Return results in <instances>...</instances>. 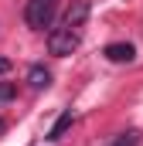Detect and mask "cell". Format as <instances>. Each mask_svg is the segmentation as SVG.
I'll return each instance as SVG.
<instances>
[{
	"mask_svg": "<svg viewBox=\"0 0 143 146\" xmlns=\"http://www.w3.org/2000/svg\"><path fill=\"white\" fill-rule=\"evenodd\" d=\"M58 14V0H27L24 3V24L34 27V31H44Z\"/></svg>",
	"mask_w": 143,
	"mask_h": 146,
	"instance_id": "cell-1",
	"label": "cell"
},
{
	"mask_svg": "<svg viewBox=\"0 0 143 146\" xmlns=\"http://www.w3.org/2000/svg\"><path fill=\"white\" fill-rule=\"evenodd\" d=\"M78 44H82V34H78L75 27H55V31L48 34V51H51L55 58H68V54H75Z\"/></svg>",
	"mask_w": 143,
	"mask_h": 146,
	"instance_id": "cell-2",
	"label": "cell"
},
{
	"mask_svg": "<svg viewBox=\"0 0 143 146\" xmlns=\"http://www.w3.org/2000/svg\"><path fill=\"white\" fill-rule=\"evenodd\" d=\"M102 54H106L109 61H116V65H130L133 58H136V48L130 44V41H112L102 48Z\"/></svg>",
	"mask_w": 143,
	"mask_h": 146,
	"instance_id": "cell-3",
	"label": "cell"
},
{
	"mask_svg": "<svg viewBox=\"0 0 143 146\" xmlns=\"http://www.w3.org/2000/svg\"><path fill=\"white\" fill-rule=\"evenodd\" d=\"M89 10H92V3H89V0H75L68 10H65V27H75V31H78V27L85 24Z\"/></svg>",
	"mask_w": 143,
	"mask_h": 146,
	"instance_id": "cell-4",
	"label": "cell"
},
{
	"mask_svg": "<svg viewBox=\"0 0 143 146\" xmlns=\"http://www.w3.org/2000/svg\"><path fill=\"white\" fill-rule=\"evenodd\" d=\"M27 85H31L34 92L48 88V85H51V72H48L44 65H31V68H27Z\"/></svg>",
	"mask_w": 143,
	"mask_h": 146,
	"instance_id": "cell-5",
	"label": "cell"
},
{
	"mask_svg": "<svg viewBox=\"0 0 143 146\" xmlns=\"http://www.w3.org/2000/svg\"><path fill=\"white\" fill-rule=\"evenodd\" d=\"M72 122H75V112H72V109H65L58 119H55V126L48 129V139H51V143H55V139H61V136L72 129Z\"/></svg>",
	"mask_w": 143,
	"mask_h": 146,
	"instance_id": "cell-6",
	"label": "cell"
},
{
	"mask_svg": "<svg viewBox=\"0 0 143 146\" xmlns=\"http://www.w3.org/2000/svg\"><path fill=\"white\" fill-rule=\"evenodd\" d=\"M106 146H140V129H123V133H116Z\"/></svg>",
	"mask_w": 143,
	"mask_h": 146,
	"instance_id": "cell-7",
	"label": "cell"
},
{
	"mask_svg": "<svg viewBox=\"0 0 143 146\" xmlns=\"http://www.w3.org/2000/svg\"><path fill=\"white\" fill-rule=\"evenodd\" d=\"M14 95H17V85L14 82H0V102H10Z\"/></svg>",
	"mask_w": 143,
	"mask_h": 146,
	"instance_id": "cell-8",
	"label": "cell"
},
{
	"mask_svg": "<svg viewBox=\"0 0 143 146\" xmlns=\"http://www.w3.org/2000/svg\"><path fill=\"white\" fill-rule=\"evenodd\" d=\"M3 72H10V58H3V54H0V75Z\"/></svg>",
	"mask_w": 143,
	"mask_h": 146,
	"instance_id": "cell-9",
	"label": "cell"
},
{
	"mask_svg": "<svg viewBox=\"0 0 143 146\" xmlns=\"http://www.w3.org/2000/svg\"><path fill=\"white\" fill-rule=\"evenodd\" d=\"M3 129H7V122H3V119H0V136H3Z\"/></svg>",
	"mask_w": 143,
	"mask_h": 146,
	"instance_id": "cell-10",
	"label": "cell"
}]
</instances>
